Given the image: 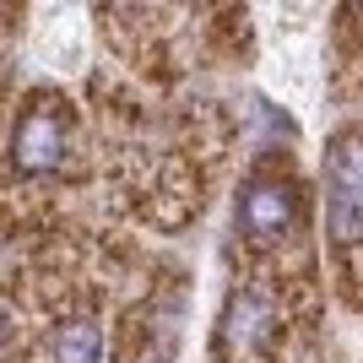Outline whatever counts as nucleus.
<instances>
[{"label":"nucleus","instance_id":"1","mask_svg":"<svg viewBox=\"0 0 363 363\" xmlns=\"http://www.w3.org/2000/svg\"><path fill=\"white\" fill-rule=\"evenodd\" d=\"M325 223L342 244L363 239V130H342L325 147Z\"/></svg>","mask_w":363,"mask_h":363},{"label":"nucleus","instance_id":"2","mask_svg":"<svg viewBox=\"0 0 363 363\" xmlns=\"http://www.w3.org/2000/svg\"><path fill=\"white\" fill-rule=\"evenodd\" d=\"M11 163L22 174H55L65 163V114L55 98H33V108L11 130Z\"/></svg>","mask_w":363,"mask_h":363},{"label":"nucleus","instance_id":"3","mask_svg":"<svg viewBox=\"0 0 363 363\" xmlns=\"http://www.w3.org/2000/svg\"><path fill=\"white\" fill-rule=\"evenodd\" d=\"M239 233L255 244H277L298 217V190L288 179H250L239 190Z\"/></svg>","mask_w":363,"mask_h":363},{"label":"nucleus","instance_id":"4","mask_svg":"<svg viewBox=\"0 0 363 363\" xmlns=\"http://www.w3.org/2000/svg\"><path fill=\"white\" fill-rule=\"evenodd\" d=\"M272 331H277V315L260 293H233V298H228V309H223V342L228 347L255 352V347L272 342Z\"/></svg>","mask_w":363,"mask_h":363},{"label":"nucleus","instance_id":"5","mask_svg":"<svg viewBox=\"0 0 363 363\" xmlns=\"http://www.w3.org/2000/svg\"><path fill=\"white\" fill-rule=\"evenodd\" d=\"M55 363H104V331L92 320H65L55 331Z\"/></svg>","mask_w":363,"mask_h":363},{"label":"nucleus","instance_id":"6","mask_svg":"<svg viewBox=\"0 0 363 363\" xmlns=\"http://www.w3.org/2000/svg\"><path fill=\"white\" fill-rule=\"evenodd\" d=\"M16 336H22V331H16V315H11V303L0 298V363L11 358V347H16Z\"/></svg>","mask_w":363,"mask_h":363}]
</instances>
